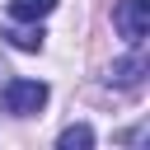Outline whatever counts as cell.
<instances>
[{
    "label": "cell",
    "instance_id": "6da1fadb",
    "mask_svg": "<svg viewBox=\"0 0 150 150\" xmlns=\"http://www.w3.org/2000/svg\"><path fill=\"white\" fill-rule=\"evenodd\" d=\"M42 103H47V84L42 80H5V112L33 117V112H42Z\"/></svg>",
    "mask_w": 150,
    "mask_h": 150
},
{
    "label": "cell",
    "instance_id": "7a4b0ae2",
    "mask_svg": "<svg viewBox=\"0 0 150 150\" xmlns=\"http://www.w3.org/2000/svg\"><path fill=\"white\" fill-rule=\"evenodd\" d=\"M112 23H117V33H122L127 47H141L145 42V28H150V0H117Z\"/></svg>",
    "mask_w": 150,
    "mask_h": 150
},
{
    "label": "cell",
    "instance_id": "3957f363",
    "mask_svg": "<svg viewBox=\"0 0 150 150\" xmlns=\"http://www.w3.org/2000/svg\"><path fill=\"white\" fill-rule=\"evenodd\" d=\"M141 75H145V56H141V47H131V56L112 66V84H122V89H141Z\"/></svg>",
    "mask_w": 150,
    "mask_h": 150
},
{
    "label": "cell",
    "instance_id": "277c9868",
    "mask_svg": "<svg viewBox=\"0 0 150 150\" xmlns=\"http://www.w3.org/2000/svg\"><path fill=\"white\" fill-rule=\"evenodd\" d=\"M56 9V0H9V19H23V23H38Z\"/></svg>",
    "mask_w": 150,
    "mask_h": 150
},
{
    "label": "cell",
    "instance_id": "5b68a950",
    "mask_svg": "<svg viewBox=\"0 0 150 150\" xmlns=\"http://www.w3.org/2000/svg\"><path fill=\"white\" fill-rule=\"evenodd\" d=\"M89 145H94V131H89L84 122H75V127L61 131V150H89Z\"/></svg>",
    "mask_w": 150,
    "mask_h": 150
},
{
    "label": "cell",
    "instance_id": "8992f818",
    "mask_svg": "<svg viewBox=\"0 0 150 150\" xmlns=\"http://www.w3.org/2000/svg\"><path fill=\"white\" fill-rule=\"evenodd\" d=\"M19 52H42V28H9L5 33Z\"/></svg>",
    "mask_w": 150,
    "mask_h": 150
}]
</instances>
